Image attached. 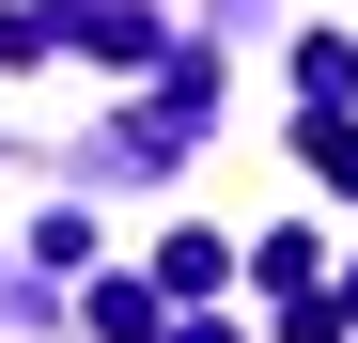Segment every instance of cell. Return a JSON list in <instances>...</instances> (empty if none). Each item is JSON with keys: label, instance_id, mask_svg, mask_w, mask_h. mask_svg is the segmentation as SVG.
I'll return each mask as SVG.
<instances>
[{"label": "cell", "instance_id": "1", "mask_svg": "<svg viewBox=\"0 0 358 343\" xmlns=\"http://www.w3.org/2000/svg\"><path fill=\"white\" fill-rule=\"evenodd\" d=\"M94 343H171V297L156 281H94Z\"/></svg>", "mask_w": 358, "mask_h": 343}, {"label": "cell", "instance_id": "2", "mask_svg": "<svg viewBox=\"0 0 358 343\" xmlns=\"http://www.w3.org/2000/svg\"><path fill=\"white\" fill-rule=\"evenodd\" d=\"M296 94L343 109V94H358V47H343V31H312V47H296Z\"/></svg>", "mask_w": 358, "mask_h": 343}, {"label": "cell", "instance_id": "3", "mask_svg": "<svg viewBox=\"0 0 358 343\" xmlns=\"http://www.w3.org/2000/svg\"><path fill=\"white\" fill-rule=\"evenodd\" d=\"M312 172H327V188H358V125H312Z\"/></svg>", "mask_w": 358, "mask_h": 343}]
</instances>
